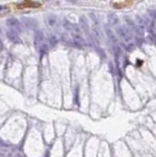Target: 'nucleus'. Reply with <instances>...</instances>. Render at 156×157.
<instances>
[{
	"instance_id": "f257e3e1",
	"label": "nucleus",
	"mask_w": 156,
	"mask_h": 157,
	"mask_svg": "<svg viewBox=\"0 0 156 157\" xmlns=\"http://www.w3.org/2000/svg\"><path fill=\"white\" fill-rule=\"evenodd\" d=\"M41 6L40 3L37 2H32V1H27V2H23L20 4L17 5V8L18 9H24V8H37Z\"/></svg>"
}]
</instances>
